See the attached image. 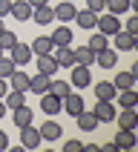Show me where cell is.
Masks as SVG:
<instances>
[{
	"label": "cell",
	"instance_id": "obj_1",
	"mask_svg": "<svg viewBox=\"0 0 138 152\" xmlns=\"http://www.w3.org/2000/svg\"><path fill=\"white\" fill-rule=\"evenodd\" d=\"M69 83L78 86V89H86V86H92L89 66H81V63H75V66H72V72H69Z\"/></svg>",
	"mask_w": 138,
	"mask_h": 152
},
{
	"label": "cell",
	"instance_id": "obj_2",
	"mask_svg": "<svg viewBox=\"0 0 138 152\" xmlns=\"http://www.w3.org/2000/svg\"><path fill=\"white\" fill-rule=\"evenodd\" d=\"M92 115L98 118V124H112L115 121V103L112 101H98L92 106Z\"/></svg>",
	"mask_w": 138,
	"mask_h": 152
},
{
	"label": "cell",
	"instance_id": "obj_3",
	"mask_svg": "<svg viewBox=\"0 0 138 152\" xmlns=\"http://www.w3.org/2000/svg\"><path fill=\"white\" fill-rule=\"evenodd\" d=\"M95 26H98V32H101V34L112 37V34H115V32L121 29V20H118V15H98Z\"/></svg>",
	"mask_w": 138,
	"mask_h": 152
},
{
	"label": "cell",
	"instance_id": "obj_4",
	"mask_svg": "<svg viewBox=\"0 0 138 152\" xmlns=\"http://www.w3.org/2000/svg\"><path fill=\"white\" fill-rule=\"evenodd\" d=\"M60 109L66 112L69 118H75L78 112H84V98H81L78 92H69L66 98H60Z\"/></svg>",
	"mask_w": 138,
	"mask_h": 152
},
{
	"label": "cell",
	"instance_id": "obj_5",
	"mask_svg": "<svg viewBox=\"0 0 138 152\" xmlns=\"http://www.w3.org/2000/svg\"><path fill=\"white\" fill-rule=\"evenodd\" d=\"M40 129H34L32 124H26V126H20V144L26 146V149H37L40 146Z\"/></svg>",
	"mask_w": 138,
	"mask_h": 152
},
{
	"label": "cell",
	"instance_id": "obj_6",
	"mask_svg": "<svg viewBox=\"0 0 138 152\" xmlns=\"http://www.w3.org/2000/svg\"><path fill=\"white\" fill-rule=\"evenodd\" d=\"M112 37H115V52H132L138 43V34H129L127 29H118Z\"/></svg>",
	"mask_w": 138,
	"mask_h": 152
},
{
	"label": "cell",
	"instance_id": "obj_7",
	"mask_svg": "<svg viewBox=\"0 0 138 152\" xmlns=\"http://www.w3.org/2000/svg\"><path fill=\"white\" fill-rule=\"evenodd\" d=\"M9 52H12V60H15V66H26V63L34 58V55H32V46H29V43H20V40H17Z\"/></svg>",
	"mask_w": 138,
	"mask_h": 152
},
{
	"label": "cell",
	"instance_id": "obj_8",
	"mask_svg": "<svg viewBox=\"0 0 138 152\" xmlns=\"http://www.w3.org/2000/svg\"><path fill=\"white\" fill-rule=\"evenodd\" d=\"M55 60H58V69H72L75 66V52L72 46H55Z\"/></svg>",
	"mask_w": 138,
	"mask_h": 152
},
{
	"label": "cell",
	"instance_id": "obj_9",
	"mask_svg": "<svg viewBox=\"0 0 138 152\" xmlns=\"http://www.w3.org/2000/svg\"><path fill=\"white\" fill-rule=\"evenodd\" d=\"M32 12H34V9L29 6L26 0H12V9H9V15L15 17V20H20V23L32 20Z\"/></svg>",
	"mask_w": 138,
	"mask_h": 152
},
{
	"label": "cell",
	"instance_id": "obj_10",
	"mask_svg": "<svg viewBox=\"0 0 138 152\" xmlns=\"http://www.w3.org/2000/svg\"><path fill=\"white\" fill-rule=\"evenodd\" d=\"M9 80V89H17V92H29V75L26 72H20V66L12 72V75L6 77Z\"/></svg>",
	"mask_w": 138,
	"mask_h": 152
},
{
	"label": "cell",
	"instance_id": "obj_11",
	"mask_svg": "<svg viewBox=\"0 0 138 152\" xmlns=\"http://www.w3.org/2000/svg\"><path fill=\"white\" fill-rule=\"evenodd\" d=\"M40 109H43V115H58L60 112V98L52 95V92H43L40 95Z\"/></svg>",
	"mask_w": 138,
	"mask_h": 152
},
{
	"label": "cell",
	"instance_id": "obj_12",
	"mask_svg": "<svg viewBox=\"0 0 138 152\" xmlns=\"http://www.w3.org/2000/svg\"><path fill=\"white\" fill-rule=\"evenodd\" d=\"M115 92H118V89H115L112 80H98V83H95V98H98V101H115Z\"/></svg>",
	"mask_w": 138,
	"mask_h": 152
},
{
	"label": "cell",
	"instance_id": "obj_13",
	"mask_svg": "<svg viewBox=\"0 0 138 152\" xmlns=\"http://www.w3.org/2000/svg\"><path fill=\"white\" fill-rule=\"evenodd\" d=\"M112 144H115V149H132L135 146V132L132 129H118Z\"/></svg>",
	"mask_w": 138,
	"mask_h": 152
},
{
	"label": "cell",
	"instance_id": "obj_14",
	"mask_svg": "<svg viewBox=\"0 0 138 152\" xmlns=\"http://www.w3.org/2000/svg\"><path fill=\"white\" fill-rule=\"evenodd\" d=\"M49 83H52V77H49V75H43V72H37L34 77H29V92L43 95V92H49Z\"/></svg>",
	"mask_w": 138,
	"mask_h": 152
},
{
	"label": "cell",
	"instance_id": "obj_15",
	"mask_svg": "<svg viewBox=\"0 0 138 152\" xmlns=\"http://www.w3.org/2000/svg\"><path fill=\"white\" fill-rule=\"evenodd\" d=\"M95 60H98L101 69H115V63H118V52L106 46V49H101L98 55H95Z\"/></svg>",
	"mask_w": 138,
	"mask_h": 152
},
{
	"label": "cell",
	"instance_id": "obj_16",
	"mask_svg": "<svg viewBox=\"0 0 138 152\" xmlns=\"http://www.w3.org/2000/svg\"><path fill=\"white\" fill-rule=\"evenodd\" d=\"M32 20H34L37 26H49L52 20H55V9H52L49 3H46V6H37V9L32 12Z\"/></svg>",
	"mask_w": 138,
	"mask_h": 152
},
{
	"label": "cell",
	"instance_id": "obj_17",
	"mask_svg": "<svg viewBox=\"0 0 138 152\" xmlns=\"http://www.w3.org/2000/svg\"><path fill=\"white\" fill-rule=\"evenodd\" d=\"M112 124H118V129H135L138 118H135V109H124V112H115V121Z\"/></svg>",
	"mask_w": 138,
	"mask_h": 152
},
{
	"label": "cell",
	"instance_id": "obj_18",
	"mask_svg": "<svg viewBox=\"0 0 138 152\" xmlns=\"http://www.w3.org/2000/svg\"><path fill=\"white\" fill-rule=\"evenodd\" d=\"M75 3H69V0H63L60 6H55V20H60V23H69V20H75Z\"/></svg>",
	"mask_w": 138,
	"mask_h": 152
},
{
	"label": "cell",
	"instance_id": "obj_19",
	"mask_svg": "<svg viewBox=\"0 0 138 152\" xmlns=\"http://www.w3.org/2000/svg\"><path fill=\"white\" fill-rule=\"evenodd\" d=\"M37 72H43V75H55L58 72V60H55V55H37Z\"/></svg>",
	"mask_w": 138,
	"mask_h": 152
},
{
	"label": "cell",
	"instance_id": "obj_20",
	"mask_svg": "<svg viewBox=\"0 0 138 152\" xmlns=\"http://www.w3.org/2000/svg\"><path fill=\"white\" fill-rule=\"evenodd\" d=\"M75 121H78V126L84 129V132H92V129H98V118L92 115V109L78 112V115H75Z\"/></svg>",
	"mask_w": 138,
	"mask_h": 152
},
{
	"label": "cell",
	"instance_id": "obj_21",
	"mask_svg": "<svg viewBox=\"0 0 138 152\" xmlns=\"http://www.w3.org/2000/svg\"><path fill=\"white\" fill-rule=\"evenodd\" d=\"M118 106H124V109H135V103H138V95L135 89H118Z\"/></svg>",
	"mask_w": 138,
	"mask_h": 152
},
{
	"label": "cell",
	"instance_id": "obj_22",
	"mask_svg": "<svg viewBox=\"0 0 138 152\" xmlns=\"http://www.w3.org/2000/svg\"><path fill=\"white\" fill-rule=\"evenodd\" d=\"M52 43H55V46H69V43H72V29H69V26H58V29L52 32Z\"/></svg>",
	"mask_w": 138,
	"mask_h": 152
},
{
	"label": "cell",
	"instance_id": "obj_23",
	"mask_svg": "<svg viewBox=\"0 0 138 152\" xmlns=\"http://www.w3.org/2000/svg\"><path fill=\"white\" fill-rule=\"evenodd\" d=\"M60 132H63V129H60V124H55V121H46L40 126V138L43 141H58Z\"/></svg>",
	"mask_w": 138,
	"mask_h": 152
},
{
	"label": "cell",
	"instance_id": "obj_24",
	"mask_svg": "<svg viewBox=\"0 0 138 152\" xmlns=\"http://www.w3.org/2000/svg\"><path fill=\"white\" fill-rule=\"evenodd\" d=\"M3 103H6V109H17V106H23V103H26V92L12 89V92L3 95Z\"/></svg>",
	"mask_w": 138,
	"mask_h": 152
},
{
	"label": "cell",
	"instance_id": "obj_25",
	"mask_svg": "<svg viewBox=\"0 0 138 152\" xmlns=\"http://www.w3.org/2000/svg\"><path fill=\"white\" fill-rule=\"evenodd\" d=\"M112 83H115V89H132V86L138 83V77L132 75V72H118Z\"/></svg>",
	"mask_w": 138,
	"mask_h": 152
},
{
	"label": "cell",
	"instance_id": "obj_26",
	"mask_svg": "<svg viewBox=\"0 0 138 152\" xmlns=\"http://www.w3.org/2000/svg\"><path fill=\"white\" fill-rule=\"evenodd\" d=\"M52 49H55L52 37H34L32 40V55H49Z\"/></svg>",
	"mask_w": 138,
	"mask_h": 152
},
{
	"label": "cell",
	"instance_id": "obj_27",
	"mask_svg": "<svg viewBox=\"0 0 138 152\" xmlns=\"http://www.w3.org/2000/svg\"><path fill=\"white\" fill-rule=\"evenodd\" d=\"M12 118H15V126L20 129V126H26V124H32V109H29V106H17L15 109V115H12Z\"/></svg>",
	"mask_w": 138,
	"mask_h": 152
},
{
	"label": "cell",
	"instance_id": "obj_28",
	"mask_svg": "<svg viewBox=\"0 0 138 152\" xmlns=\"http://www.w3.org/2000/svg\"><path fill=\"white\" fill-rule=\"evenodd\" d=\"M95 20H98V15H95V12H89V9H86V12H75V23L81 26V29H92Z\"/></svg>",
	"mask_w": 138,
	"mask_h": 152
},
{
	"label": "cell",
	"instance_id": "obj_29",
	"mask_svg": "<svg viewBox=\"0 0 138 152\" xmlns=\"http://www.w3.org/2000/svg\"><path fill=\"white\" fill-rule=\"evenodd\" d=\"M72 52H75V63H81V66H92L95 52L89 49V46H81V49H72Z\"/></svg>",
	"mask_w": 138,
	"mask_h": 152
},
{
	"label": "cell",
	"instance_id": "obj_30",
	"mask_svg": "<svg viewBox=\"0 0 138 152\" xmlns=\"http://www.w3.org/2000/svg\"><path fill=\"white\" fill-rule=\"evenodd\" d=\"M86 46H89V49H92L95 55H98L101 49H106V46H109V37L98 32V34H92V37H89V43H86Z\"/></svg>",
	"mask_w": 138,
	"mask_h": 152
},
{
	"label": "cell",
	"instance_id": "obj_31",
	"mask_svg": "<svg viewBox=\"0 0 138 152\" xmlns=\"http://www.w3.org/2000/svg\"><path fill=\"white\" fill-rule=\"evenodd\" d=\"M106 12L109 15H124V12H129V0H106Z\"/></svg>",
	"mask_w": 138,
	"mask_h": 152
},
{
	"label": "cell",
	"instance_id": "obj_32",
	"mask_svg": "<svg viewBox=\"0 0 138 152\" xmlns=\"http://www.w3.org/2000/svg\"><path fill=\"white\" fill-rule=\"evenodd\" d=\"M15 43H17V34L12 32V29H3V32H0V49L3 52H9Z\"/></svg>",
	"mask_w": 138,
	"mask_h": 152
},
{
	"label": "cell",
	"instance_id": "obj_33",
	"mask_svg": "<svg viewBox=\"0 0 138 152\" xmlns=\"http://www.w3.org/2000/svg\"><path fill=\"white\" fill-rule=\"evenodd\" d=\"M49 92L58 95V98H66V95H69V80H52V83H49Z\"/></svg>",
	"mask_w": 138,
	"mask_h": 152
},
{
	"label": "cell",
	"instance_id": "obj_34",
	"mask_svg": "<svg viewBox=\"0 0 138 152\" xmlns=\"http://www.w3.org/2000/svg\"><path fill=\"white\" fill-rule=\"evenodd\" d=\"M15 69L17 66H15V60H12V58H0V77H9Z\"/></svg>",
	"mask_w": 138,
	"mask_h": 152
},
{
	"label": "cell",
	"instance_id": "obj_35",
	"mask_svg": "<svg viewBox=\"0 0 138 152\" xmlns=\"http://www.w3.org/2000/svg\"><path fill=\"white\" fill-rule=\"evenodd\" d=\"M104 6H106V0H86V9H89V12H95V15H98V12H104Z\"/></svg>",
	"mask_w": 138,
	"mask_h": 152
},
{
	"label": "cell",
	"instance_id": "obj_36",
	"mask_svg": "<svg viewBox=\"0 0 138 152\" xmlns=\"http://www.w3.org/2000/svg\"><path fill=\"white\" fill-rule=\"evenodd\" d=\"M124 29H127L129 34H138V17L132 15V17H129V20H127V26H124Z\"/></svg>",
	"mask_w": 138,
	"mask_h": 152
},
{
	"label": "cell",
	"instance_id": "obj_37",
	"mask_svg": "<svg viewBox=\"0 0 138 152\" xmlns=\"http://www.w3.org/2000/svg\"><path fill=\"white\" fill-rule=\"evenodd\" d=\"M78 149H84L81 141H66V144H63V152H78Z\"/></svg>",
	"mask_w": 138,
	"mask_h": 152
},
{
	"label": "cell",
	"instance_id": "obj_38",
	"mask_svg": "<svg viewBox=\"0 0 138 152\" xmlns=\"http://www.w3.org/2000/svg\"><path fill=\"white\" fill-rule=\"evenodd\" d=\"M9 9H12V0H0V17H6Z\"/></svg>",
	"mask_w": 138,
	"mask_h": 152
},
{
	"label": "cell",
	"instance_id": "obj_39",
	"mask_svg": "<svg viewBox=\"0 0 138 152\" xmlns=\"http://www.w3.org/2000/svg\"><path fill=\"white\" fill-rule=\"evenodd\" d=\"M3 149H9V135L0 129V152H3Z\"/></svg>",
	"mask_w": 138,
	"mask_h": 152
},
{
	"label": "cell",
	"instance_id": "obj_40",
	"mask_svg": "<svg viewBox=\"0 0 138 152\" xmlns=\"http://www.w3.org/2000/svg\"><path fill=\"white\" fill-rule=\"evenodd\" d=\"M26 3H29V6H32V9H37V6H46L49 0H26Z\"/></svg>",
	"mask_w": 138,
	"mask_h": 152
},
{
	"label": "cell",
	"instance_id": "obj_41",
	"mask_svg": "<svg viewBox=\"0 0 138 152\" xmlns=\"http://www.w3.org/2000/svg\"><path fill=\"white\" fill-rule=\"evenodd\" d=\"M9 92V83H6V77H0V98Z\"/></svg>",
	"mask_w": 138,
	"mask_h": 152
},
{
	"label": "cell",
	"instance_id": "obj_42",
	"mask_svg": "<svg viewBox=\"0 0 138 152\" xmlns=\"http://www.w3.org/2000/svg\"><path fill=\"white\" fill-rule=\"evenodd\" d=\"M84 149H86V152H98L101 146H98V144H84Z\"/></svg>",
	"mask_w": 138,
	"mask_h": 152
},
{
	"label": "cell",
	"instance_id": "obj_43",
	"mask_svg": "<svg viewBox=\"0 0 138 152\" xmlns=\"http://www.w3.org/2000/svg\"><path fill=\"white\" fill-rule=\"evenodd\" d=\"M6 115V103H3V98H0V118Z\"/></svg>",
	"mask_w": 138,
	"mask_h": 152
},
{
	"label": "cell",
	"instance_id": "obj_44",
	"mask_svg": "<svg viewBox=\"0 0 138 152\" xmlns=\"http://www.w3.org/2000/svg\"><path fill=\"white\" fill-rule=\"evenodd\" d=\"M3 29H6V26H3V17H0V32H3Z\"/></svg>",
	"mask_w": 138,
	"mask_h": 152
},
{
	"label": "cell",
	"instance_id": "obj_45",
	"mask_svg": "<svg viewBox=\"0 0 138 152\" xmlns=\"http://www.w3.org/2000/svg\"><path fill=\"white\" fill-rule=\"evenodd\" d=\"M0 58H3V49H0Z\"/></svg>",
	"mask_w": 138,
	"mask_h": 152
},
{
	"label": "cell",
	"instance_id": "obj_46",
	"mask_svg": "<svg viewBox=\"0 0 138 152\" xmlns=\"http://www.w3.org/2000/svg\"><path fill=\"white\" fill-rule=\"evenodd\" d=\"M69 3H75V0H69Z\"/></svg>",
	"mask_w": 138,
	"mask_h": 152
}]
</instances>
